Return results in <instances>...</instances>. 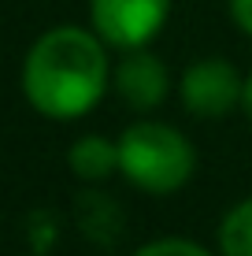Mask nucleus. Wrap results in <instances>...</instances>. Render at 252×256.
<instances>
[{"label":"nucleus","instance_id":"obj_6","mask_svg":"<svg viewBox=\"0 0 252 256\" xmlns=\"http://www.w3.org/2000/svg\"><path fill=\"white\" fill-rule=\"evenodd\" d=\"M67 167L82 182H104L119 171V141L104 134H82L67 152Z\"/></svg>","mask_w":252,"mask_h":256},{"label":"nucleus","instance_id":"obj_1","mask_svg":"<svg viewBox=\"0 0 252 256\" xmlns=\"http://www.w3.org/2000/svg\"><path fill=\"white\" fill-rule=\"evenodd\" d=\"M108 45L93 26H52L22 60V96L45 119H82L111 86Z\"/></svg>","mask_w":252,"mask_h":256},{"label":"nucleus","instance_id":"obj_8","mask_svg":"<svg viewBox=\"0 0 252 256\" xmlns=\"http://www.w3.org/2000/svg\"><path fill=\"white\" fill-rule=\"evenodd\" d=\"M134 256H215V252L193 238H156V242H145L141 249H134Z\"/></svg>","mask_w":252,"mask_h":256},{"label":"nucleus","instance_id":"obj_3","mask_svg":"<svg viewBox=\"0 0 252 256\" xmlns=\"http://www.w3.org/2000/svg\"><path fill=\"white\" fill-rule=\"evenodd\" d=\"M171 8L175 0H89V26L108 48L130 52L152 45L171 19Z\"/></svg>","mask_w":252,"mask_h":256},{"label":"nucleus","instance_id":"obj_5","mask_svg":"<svg viewBox=\"0 0 252 256\" xmlns=\"http://www.w3.org/2000/svg\"><path fill=\"white\" fill-rule=\"evenodd\" d=\"M111 86L123 96V104H130L134 112H152L167 100L171 93V74L163 67V60L145 48H130L123 52V60L111 70Z\"/></svg>","mask_w":252,"mask_h":256},{"label":"nucleus","instance_id":"obj_9","mask_svg":"<svg viewBox=\"0 0 252 256\" xmlns=\"http://www.w3.org/2000/svg\"><path fill=\"white\" fill-rule=\"evenodd\" d=\"M230 19L252 41V0H230Z\"/></svg>","mask_w":252,"mask_h":256},{"label":"nucleus","instance_id":"obj_4","mask_svg":"<svg viewBox=\"0 0 252 256\" xmlns=\"http://www.w3.org/2000/svg\"><path fill=\"white\" fill-rule=\"evenodd\" d=\"M241 96H245V78L223 56L193 60L178 78V100L197 119L230 116L234 108H241Z\"/></svg>","mask_w":252,"mask_h":256},{"label":"nucleus","instance_id":"obj_10","mask_svg":"<svg viewBox=\"0 0 252 256\" xmlns=\"http://www.w3.org/2000/svg\"><path fill=\"white\" fill-rule=\"evenodd\" d=\"M241 108H245V116L252 119V70L245 74V96H241Z\"/></svg>","mask_w":252,"mask_h":256},{"label":"nucleus","instance_id":"obj_7","mask_svg":"<svg viewBox=\"0 0 252 256\" xmlns=\"http://www.w3.org/2000/svg\"><path fill=\"white\" fill-rule=\"evenodd\" d=\"M215 242H219V256H252V197L227 208Z\"/></svg>","mask_w":252,"mask_h":256},{"label":"nucleus","instance_id":"obj_2","mask_svg":"<svg viewBox=\"0 0 252 256\" xmlns=\"http://www.w3.org/2000/svg\"><path fill=\"white\" fill-rule=\"evenodd\" d=\"M119 174L141 193L167 197L197 174V148L171 122H130L119 134Z\"/></svg>","mask_w":252,"mask_h":256}]
</instances>
